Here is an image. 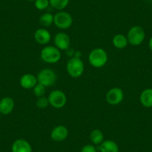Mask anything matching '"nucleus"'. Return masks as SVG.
I'll return each instance as SVG.
<instances>
[{"instance_id": "6ab92c4d", "label": "nucleus", "mask_w": 152, "mask_h": 152, "mask_svg": "<svg viewBox=\"0 0 152 152\" xmlns=\"http://www.w3.org/2000/svg\"><path fill=\"white\" fill-rule=\"evenodd\" d=\"M50 5L58 11H63L68 6L69 0H49Z\"/></svg>"}, {"instance_id": "9b49d317", "label": "nucleus", "mask_w": 152, "mask_h": 152, "mask_svg": "<svg viewBox=\"0 0 152 152\" xmlns=\"http://www.w3.org/2000/svg\"><path fill=\"white\" fill-rule=\"evenodd\" d=\"M34 37L35 41L40 45L48 44L52 39L50 32L46 28L37 29L35 31Z\"/></svg>"}, {"instance_id": "393cba45", "label": "nucleus", "mask_w": 152, "mask_h": 152, "mask_svg": "<svg viewBox=\"0 0 152 152\" xmlns=\"http://www.w3.org/2000/svg\"><path fill=\"white\" fill-rule=\"evenodd\" d=\"M148 46H149V49H150V50L152 52V37L150 38V40H149Z\"/></svg>"}, {"instance_id": "5701e85b", "label": "nucleus", "mask_w": 152, "mask_h": 152, "mask_svg": "<svg viewBox=\"0 0 152 152\" xmlns=\"http://www.w3.org/2000/svg\"><path fill=\"white\" fill-rule=\"evenodd\" d=\"M36 105L40 109H45L49 105V99H48V98L45 97V96L39 97L36 102Z\"/></svg>"}, {"instance_id": "4be33fe9", "label": "nucleus", "mask_w": 152, "mask_h": 152, "mask_svg": "<svg viewBox=\"0 0 152 152\" xmlns=\"http://www.w3.org/2000/svg\"><path fill=\"white\" fill-rule=\"evenodd\" d=\"M50 5L49 0H35L34 6L39 11H44Z\"/></svg>"}, {"instance_id": "bb28decb", "label": "nucleus", "mask_w": 152, "mask_h": 152, "mask_svg": "<svg viewBox=\"0 0 152 152\" xmlns=\"http://www.w3.org/2000/svg\"><path fill=\"white\" fill-rule=\"evenodd\" d=\"M0 119H1V113H0Z\"/></svg>"}, {"instance_id": "a211bd4d", "label": "nucleus", "mask_w": 152, "mask_h": 152, "mask_svg": "<svg viewBox=\"0 0 152 152\" xmlns=\"http://www.w3.org/2000/svg\"><path fill=\"white\" fill-rule=\"evenodd\" d=\"M90 139L93 145H99L104 140L103 132L99 129L93 130L90 134Z\"/></svg>"}, {"instance_id": "6e6552de", "label": "nucleus", "mask_w": 152, "mask_h": 152, "mask_svg": "<svg viewBox=\"0 0 152 152\" xmlns=\"http://www.w3.org/2000/svg\"><path fill=\"white\" fill-rule=\"evenodd\" d=\"M124 92L119 87H113L106 94V101L110 105H118L123 101Z\"/></svg>"}, {"instance_id": "1a4fd4ad", "label": "nucleus", "mask_w": 152, "mask_h": 152, "mask_svg": "<svg viewBox=\"0 0 152 152\" xmlns=\"http://www.w3.org/2000/svg\"><path fill=\"white\" fill-rule=\"evenodd\" d=\"M54 43L59 50H67L71 45V40L68 34L64 32H59L54 37Z\"/></svg>"}, {"instance_id": "4468645a", "label": "nucleus", "mask_w": 152, "mask_h": 152, "mask_svg": "<svg viewBox=\"0 0 152 152\" xmlns=\"http://www.w3.org/2000/svg\"><path fill=\"white\" fill-rule=\"evenodd\" d=\"M14 101L11 97H4L0 100V113L8 115L11 113L14 108Z\"/></svg>"}, {"instance_id": "2eb2a0df", "label": "nucleus", "mask_w": 152, "mask_h": 152, "mask_svg": "<svg viewBox=\"0 0 152 152\" xmlns=\"http://www.w3.org/2000/svg\"><path fill=\"white\" fill-rule=\"evenodd\" d=\"M140 102L146 108L152 107V89L148 88L143 90L140 96Z\"/></svg>"}, {"instance_id": "f257e3e1", "label": "nucleus", "mask_w": 152, "mask_h": 152, "mask_svg": "<svg viewBox=\"0 0 152 152\" xmlns=\"http://www.w3.org/2000/svg\"><path fill=\"white\" fill-rule=\"evenodd\" d=\"M88 60L92 66L95 68H102L107 63L108 55L104 49L96 48L90 52Z\"/></svg>"}, {"instance_id": "9d476101", "label": "nucleus", "mask_w": 152, "mask_h": 152, "mask_svg": "<svg viewBox=\"0 0 152 152\" xmlns=\"http://www.w3.org/2000/svg\"><path fill=\"white\" fill-rule=\"evenodd\" d=\"M69 136V131L64 125H58L55 127L51 131L50 137L53 141L62 142L64 141Z\"/></svg>"}, {"instance_id": "f03ea898", "label": "nucleus", "mask_w": 152, "mask_h": 152, "mask_svg": "<svg viewBox=\"0 0 152 152\" xmlns=\"http://www.w3.org/2000/svg\"><path fill=\"white\" fill-rule=\"evenodd\" d=\"M66 71L72 78H80L84 71V62L81 58L77 57L70 58L66 64Z\"/></svg>"}, {"instance_id": "0eeeda50", "label": "nucleus", "mask_w": 152, "mask_h": 152, "mask_svg": "<svg viewBox=\"0 0 152 152\" xmlns=\"http://www.w3.org/2000/svg\"><path fill=\"white\" fill-rule=\"evenodd\" d=\"M49 105L56 109L63 108L66 104V96L63 91L59 90H55L51 92L48 96Z\"/></svg>"}, {"instance_id": "f3484780", "label": "nucleus", "mask_w": 152, "mask_h": 152, "mask_svg": "<svg viewBox=\"0 0 152 152\" xmlns=\"http://www.w3.org/2000/svg\"><path fill=\"white\" fill-rule=\"evenodd\" d=\"M112 42L115 48L118 49H125L128 44L127 37L122 34H118L115 35L113 38Z\"/></svg>"}, {"instance_id": "20e7f679", "label": "nucleus", "mask_w": 152, "mask_h": 152, "mask_svg": "<svg viewBox=\"0 0 152 152\" xmlns=\"http://www.w3.org/2000/svg\"><path fill=\"white\" fill-rule=\"evenodd\" d=\"M40 58L47 64H56L61 60V50L55 46H45L40 52Z\"/></svg>"}, {"instance_id": "ddd939ff", "label": "nucleus", "mask_w": 152, "mask_h": 152, "mask_svg": "<svg viewBox=\"0 0 152 152\" xmlns=\"http://www.w3.org/2000/svg\"><path fill=\"white\" fill-rule=\"evenodd\" d=\"M37 84V79L34 75L24 74L20 79V84L25 90H31Z\"/></svg>"}, {"instance_id": "cd10ccee", "label": "nucleus", "mask_w": 152, "mask_h": 152, "mask_svg": "<svg viewBox=\"0 0 152 152\" xmlns=\"http://www.w3.org/2000/svg\"><path fill=\"white\" fill-rule=\"evenodd\" d=\"M151 152H152V151H151Z\"/></svg>"}, {"instance_id": "aec40b11", "label": "nucleus", "mask_w": 152, "mask_h": 152, "mask_svg": "<svg viewBox=\"0 0 152 152\" xmlns=\"http://www.w3.org/2000/svg\"><path fill=\"white\" fill-rule=\"evenodd\" d=\"M39 21L40 24L44 27L50 26L52 23H54V15L50 13H45L40 16Z\"/></svg>"}, {"instance_id": "412c9836", "label": "nucleus", "mask_w": 152, "mask_h": 152, "mask_svg": "<svg viewBox=\"0 0 152 152\" xmlns=\"http://www.w3.org/2000/svg\"><path fill=\"white\" fill-rule=\"evenodd\" d=\"M46 87L45 86H43V84L38 83L34 86V87L33 88V93L34 94L35 96H37V98L42 97V96H44L45 93H46Z\"/></svg>"}, {"instance_id": "f8f14e48", "label": "nucleus", "mask_w": 152, "mask_h": 152, "mask_svg": "<svg viewBox=\"0 0 152 152\" xmlns=\"http://www.w3.org/2000/svg\"><path fill=\"white\" fill-rule=\"evenodd\" d=\"M12 152H32L30 143L24 139H18L13 142L11 146Z\"/></svg>"}, {"instance_id": "a878e982", "label": "nucleus", "mask_w": 152, "mask_h": 152, "mask_svg": "<svg viewBox=\"0 0 152 152\" xmlns=\"http://www.w3.org/2000/svg\"><path fill=\"white\" fill-rule=\"evenodd\" d=\"M27 1H29V2H34L35 0H27Z\"/></svg>"}, {"instance_id": "423d86ee", "label": "nucleus", "mask_w": 152, "mask_h": 152, "mask_svg": "<svg viewBox=\"0 0 152 152\" xmlns=\"http://www.w3.org/2000/svg\"><path fill=\"white\" fill-rule=\"evenodd\" d=\"M72 23V17L68 12L61 11L54 15V24L58 28L66 30L71 27Z\"/></svg>"}, {"instance_id": "7ed1b4c3", "label": "nucleus", "mask_w": 152, "mask_h": 152, "mask_svg": "<svg viewBox=\"0 0 152 152\" xmlns=\"http://www.w3.org/2000/svg\"><path fill=\"white\" fill-rule=\"evenodd\" d=\"M128 43L134 46H140L145 38V32L142 27L134 26L129 29L127 34Z\"/></svg>"}, {"instance_id": "dca6fc26", "label": "nucleus", "mask_w": 152, "mask_h": 152, "mask_svg": "<svg viewBox=\"0 0 152 152\" xmlns=\"http://www.w3.org/2000/svg\"><path fill=\"white\" fill-rule=\"evenodd\" d=\"M99 150L101 152H119V148L116 142L107 140L99 145Z\"/></svg>"}, {"instance_id": "b1692460", "label": "nucleus", "mask_w": 152, "mask_h": 152, "mask_svg": "<svg viewBox=\"0 0 152 152\" xmlns=\"http://www.w3.org/2000/svg\"><path fill=\"white\" fill-rule=\"evenodd\" d=\"M81 152H97V150H96L94 145L87 144L83 146L81 150Z\"/></svg>"}, {"instance_id": "39448f33", "label": "nucleus", "mask_w": 152, "mask_h": 152, "mask_svg": "<svg viewBox=\"0 0 152 152\" xmlns=\"http://www.w3.org/2000/svg\"><path fill=\"white\" fill-rule=\"evenodd\" d=\"M37 79L38 83L43 84L46 87H48L55 84L58 77L54 70H52V69L46 68L40 70L37 76Z\"/></svg>"}]
</instances>
